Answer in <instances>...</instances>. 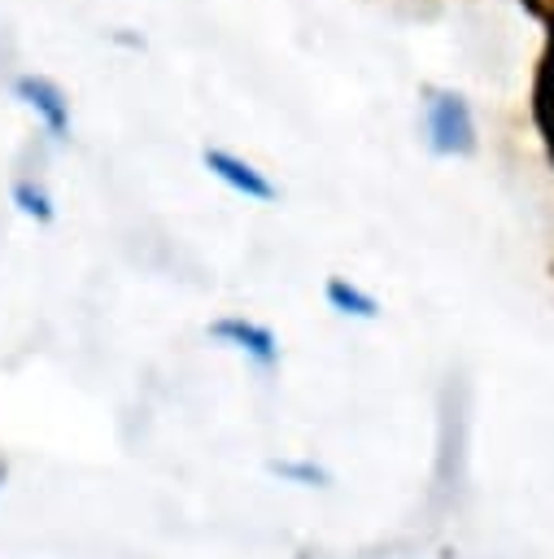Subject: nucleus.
I'll list each match as a JSON object with an SVG mask.
<instances>
[{
	"mask_svg": "<svg viewBox=\"0 0 554 559\" xmlns=\"http://www.w3.org/2000/svg\"><path fill=\"white\" fill-rule=\"evenodd\" d=\"M423 135H427V148L436 157H462L475 148V122H471V109L462 96L454 92H427L423 100Z\"/></svg>",
	"mask_w": 554,
	"mask_h": 559,
	"instance_id": "obj_1",
	"label": "nucleus"
},
{
	"mask_svg": "<svg viewBox=\"0 0 554 559\" xmlns=\"http://www.w3.org/2000/svg\"><path fill=\"white\" fill-rule=\"evenodd\" d=\"M205 332H209L214 341H222V345H231V349L249 354L262 371H270V367L279 362V336H275L266 323H253V319L227 314V319H214Z\"/></svg>",
	"mask_w": 554,
	"mask_h": 559,
	"instance_id": "obj_2",
	"label": "nucleus"
},
{
	"mask_svg": "<svg viewBox=\"0 0 554 559\" xmlns=\"http://www.w3.org/2000/svg\"><path fill=\"white\" fill-rule=\"evenodd\" d=\"M201 162L209 166V175H218V179H222L227 188H236L240 197H249V201H275V183H270L262 170H253L244 157H236V153H227V148H205Z\"/></svg>",
	"mask_w": 554,
	"mask_h": 559,
	"instance_id": "obj_3",
	"label": "nucleus"
},
{
	"mask_svg": "<svg viewBox=\"0 0 554 559\" xmlns=\"http://www.w3.org/2000/svg\"><path fill=\"white\" fill-rule=\"evenodd\" d=\"M13 87H17V96L48 122L52 140H65V135H70V100L61 96L57 83H48V79H39V74H22Z\"/></svg>",
	"mask_w": 554,
	"mask_h": 559,
	"instance_id": "obj_4",
	"label": "nucleus"
},
{
	"mask_svg": "<svg viewBox=\"0 0 554 559\" xmlns=\"http://www.w3.org/2000/svg\"><path fill=\"white\" fill-rule=\"evenodd\" d=\"M323 293H327V306L340 310V314H353V319H375L380 314V301L371 293H362L358 284H349V280H327Z\"/></svg>",
	"mask_w": 554,
	"mask_h": 559,
	"instance_id": "obj_5",
	"label": "nucleus"
},
{
	"mask_svg": "<svg viewBox=\"0 0 554 559\" xmlns=\"http://www.w3.org/2000/svg\"><path fill=\"white\" fill-rule=\"evenodd\" d=\"M270 472L279 480H292V485H305V489H327L332 485V472L318 467V463H310V459H275Z\"/></svg>",
	"mask_w": 554,
	"mask_h": 559,
	"instance_id": "obj_6",
	"label": "nucleus"
},
{
	"mask_svg": "<svg viewBox=\"0 0 554 559\" xmlns=\"http://www.w3.org/2000/svg\"><path fill=\"white\" fill-rule=\"evenodd\" d=\"M13 201H17L22 214H31V218H39V223L52 218V201H48V192L35 188L31 179H17V183H13Z\"/></svg>",
	"mask_w": 554,
	"mask_h": 559,
	"instance_id": "obj_7",
	"label": "nucleus"
}]
</instances>
